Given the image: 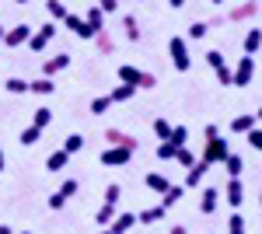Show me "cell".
Masks as SVG:
<instances>
[{
    "mask_svg": "<svg viewBox=\"0 0 262 234\" xmlns=\"http://www.w3.org/2000/svg\"><path fill=\"white\" fill-rule=\"evenodd\" d=\"M227 154H231V151H227V140H224L221 130L210 122V126H206V147H203V157H200V161H206V164H221Z\"/></svg>",
    "mask_w": 262,
    "mask_h": 234,
    "instance_id": "cell-1",
    "label": "cell"
},
{
    "mask_svg": "<svg viewBox=\"0 0 262 234\" xmlns=\"http://www.w3.org/2000/svg\"><path fill=\"white\" fill-rule=\"evenodd\" d=\"M168 53H171V63H175V70H189L192 67V56H189V39L185 35H171L168 39Z\"/></svg>",
    "mask_w": 262,
    "mask_h": 234,
    "instance_id": "cell-2",
    "label": "cell"
},
{
    "mask_svg": "<svg viewBox=\"0 0 262 234\" xmlns=\"http://www.w3.org/2000/svg\"><path fill=\"white\" fill-rule=\"evenodd\" d=\"M56 32H60V21H46L39 32H32V35H28V42H25V46H28L32 53H46V46L56 39Z\"/></svg>",
    "mask_w": 262,
    "mask_h": 234,
    "instance_id": "cell-3",
    "label": "cell"
},
{
    "mask_svg": "<svg viewBox=\"0 0 262 234\" xmlns=\"http://www.w3.org/2000/svg\"><path fill=\"white\" fill-rule=\"evenodd\" d=\"M255 77V56H242L238 67L231 70V88H248Z\"/></svg>",
    "mask_w": 262,
    "mask_h": 234,
    "instance_id": "cell-4",
    "label": "cell"
},
{
    "mask_svg": "<svg viewBox=\"0 0 262 234\" xmlns=\"http://www.w3.org/2000/svg\"><path fill=\"white\" fill-rule=\"evenodd\" d=\"M105 140H108L105 147H126V151H133V154L140 151V140L133 137V133H126V130H116V126L105 130Z\"/></svg>",
    "mask_w": 262,
    "mask_h": 234,
    "instance_id": "cell-5",
    "label": "cell"
},
{
    "mask_svg": "<svg viewBox=\"0 0 262 234\" xmlns=\"http://www.w3.org/2000/svg\"><path fill=\"white\" fill-rule=\"evenodd\" d=\"M77 193H81V182H77V178H67L60 189L49 196V210H63V206H67V199H70V196H77Z\"/></svg>",
    "mask_w": 262,
    "mask_h": 234,
    "instance_id": "cell-6",
    "label": "cell"
},
{
    "mask_svg": "<svg viewBox=\"0 0 262 234\" xmlns=\"http://www.w3.org/2000/svg\"><path fill=\"white\" fill-rule=\"evenodd\" d=\"M133 161V151H126V147H105L101 151V164L105 168H126Z\"/></svg>",
    "mask_w": 262,
    "mask_h": 234,
    "instance_id": "cell-7",
    "label": "cell"
},
{
    "mask_svg": "<svg viewBox=\"0 0 262 234\" xmlns=\"http://www.w3.org/2000/svg\"><path fill=\"white\" fill-rule=\"evenodd\" d=\"M28 35H32V25H14V28H4V42H0V46L18 49V46H25V42H28Z\"/></svg>",
    "mask_w": 262,
    "mask_h": 234,
    "instance_id": "cell-8",
    "label": "cell"
},
{
    "mask_svg": "<svg viewBox=\"0 0 262 234\" xmlns=\"http://www.w3.org/2000/svg\"><path fill=\"white\" fill-rule=\"evenodd\" d=\"M245 196H248V193H245V182H242V178H231V182H227V189H224V199H227L234 210H242Z\"/></svg>",
    "mask_w": 262,
    "mask_h": 234,
    "instance_id": "cell-9",
    "label": "cell"
},
{
    "mask_svg": "<svg viewBox=\"0 0 262 234\" xmlns=\"http://www.w3.org/2000/svg\"><path fill=\"white\" fill-rule=\"evenodd\" d=\"M63 25H67V28H70V32L77 35V39H95V32H91V28L84 25V18H81V14H74V11H67Z\"/></svg>",
    "mask_w": 262,
    "mask_h": 234,
    "instance_id": "cell-10",
    "label": "cell"
},
{
    "mask_svg": "<svg viewBox=\"0 0 262 234\" xmlns=\"http://www.w3.org/2000/svg\"><path fill=\"white\" fill-rule=\"evenodd\" d=\"M70 53H60V56H49L46 59V63H42V77H56V74H60V70H67V67H70Z\"/></svg>",
    "mask_w": 262,
    "mask_h": 234,
    "instance_id": "cell-11",
    "label": "cell"
},
{
    "mask_svg": "<svg viewBox=\"0 0 262 234\" xmlns=\"http://www.w3.org/2000/svg\"><path fill=\"white\" fill-rule=\"evenodd\" d=\"M259 0H245V4H238L234 11H231V21H255L259 18Z\"/></svg>",
    "mask_w": 262,
    "mask_h": 234,
    "instance_id": "cell-12",
    "label": "cell"
},
{
    "mask_svg": "<svg viewBox=\"0 0 262 234\" xmlns=\"http://www.w3.org/2000/svg\"><path fill=\"white\" fill-rule=\"evenodd\" d=\"M210 168H213V164H206V161H192V168H189V175H185V189H196Z\"/></svg>",
    "mask_w": 262,
    "mask_h": 234,
    "instance_id": "cell-13",
    "label": "cell"
},
{
    "mask_svg": "<svg viewBox=\"0 0 262 234\" xmlns=\"http://www.w3.org/2000/svg\"><path fill=\"white\" fill-rule=\"evenodd\" d=\"M259 46H262V32L259 28H248V32H245V42H242L245 56H259Z\"/></svg>",
    "mask_w": 262,
    "mask_h": 234,
    "instance_id": "cell-14",
    "label": "cell"
},
{
    "mask_svg": "<svg viewBox=\"0 0 262 234\" xmlns=\"http://www.w3.org/2000/svg\"><path fill=\"white\" fill-rule=\"evenodd\" d=\"M252 126H259L255 112H242V116H234V119H231V133H248Z\"/></svg>",
    "mask_w": 262,
    "mask_h": 234,
    "instance_id": "cell-15",
    "label": "cell"
},
{
    "mask_svg": "<svg viewBox=\"0 0 262 234\" xmlns=\"http://www.w3.org/2000/svg\"><path fill=\"white\" fill-rule=\"evenodd\" d=\"M133 224H137V214H116V217H112V224H108V231H112V234H126Z\"/></svg>",
    "mask_w": 262,
    "mask_h": 234,
    "instance_id": "cell-16",
    "label": "cell"
},
{
    "mask_svg": "<svg viewBox=\"0 0 262 234\" xmlns=\"http://www.w3.org/2000/svg\"><path fill=\"white\" fill-rule=\"evenodd\" d=\"M217 203H221V189H203V199H200V210L206 217L217 210Z\"/></svg>",
    "mask_w": 262,
    "mask_h": 234,
    "instance_id": "cell-17",
    "label": "cell"
},
{
    "mask_svg": "<svg viewBox=\"0 0 262 234\" xmlns=\"http://www.w3.org/2000/svg\"><path fill=\"white\" fill-rule=\"evenodd\" d=\"M81 18H84V25H88L91 32H101V28H105V14H101L98 7H88Z\"/></svg>",
    "mask_w": 262,
    "mask_h": 234,
    "instance_id": "cell-18",
    "label": "cell"
},
{
    "mask_svg": "<svg viewBox=\"0 0 262 234\" xmlns=\"http://www.w3.org/2000/svg\"><path fill=\"white\" fill-rule=\"evenodd\" d=\"M182 196H185V185H168V189L161 193V206H164V210H171Z\"/></svg>",
    "mask_w": 262,
    "mask_h": 234,
    "instance_id": "cell-19",
    "label": "cell"
},
{
    "mask_svg": "<svg viewBox=\"0 0 262 234\" xmlns=\"http://www.w3.org/2000/svg\"><path fill=\"white\" fill-rule=\"evenodd\" d=\"M164 206H147V210H140V217H137V224H161L164 220Z\"/></svg>",
    "mask_w": 262,
    "mask_h": 234,
    "instance_id": "cell-20",
    "label": "cell"
},
{
    "mask_svg": "<svg viewBox=\"0 0 262 234\" xmlns=\"http://www.w3.org/2000/svg\"><path fill=\"white\" fill-rule=\"evenodd\" d=\"M28 91H32V95H53V91H56V80H53V77L28 80Z\"/></svg>",
    "mask_w": 262,
    "mask_h": 234,
    "instance_id": "cell-21",
    "label": "cell"
},
{
    "mask_svg": "<svg viewBox=\"0 0 262 234\" xmlns=\"http://www.w3.org/2000/svg\"><path fill=\"white\" fill-rule=\"evenodd\" d=\"M67 161H70V154H67V151H53V154L46 157V168H49V172H63V168H67Z\"/></svg>",
    "mask_w": 262,
    "mask_h": 234,
    "instance_id": "cell-22",
    "label": "cell"
},
{
    "mask_svg": "<svg viewBox=\"0 0 262 234\" xmlns=\"http://www.w3.org/2000/svg\"><path fill=\"white\" fill-rule=\"evenodd\" d=\"M221 164L227 168V175H231V178H242V172H245V161H242L238 154H227V157L221 161Z\"/></svg>",
    "mask_w": 262,
    "mask_h": 234,
    "instance_id": "cell-23",
    "label": "cell"
},
{
    "mask_svg": "<svg viewBox=\"0 0 262 234\" xmlns=\"http://www.w3.org/2000/svg\"><path fill=\"white\" fill-rule=\"evenodd\" d=\"M140 74H143V70L129 67V63H122V67H119V80H122V84H133V88H140Z\"/></svg>",
    "mask_w": 262,
    "mask_h": 234,
    "instance_id": "cell-24",
    "label": "cell"
},
{
    "mask_svg": "<svg viewBox=\"0 0 262 234\" xmlns=\"http://www.w3.org/2000/svg\"><path fill=\"white\" fill-rule=\"evenodd\" d=\"M168 185H171V182H168V175H161V172H150V175H147V189H150V193L161 196Z\"/></svg>",
    "mask_w": 262,
    "mask_h": 234,
    "instance_id": "cell-25",
    "label": "cell"
},
{
    "mask_svg": "<svg viewBox=\"0 0 262 234\" xmlns=\"http://www.w3.org/2000/svg\"><path fill=\"white\" fill-rule=\"evenodd\" d=\"M46 14H49V21H63L67 18V4L63 0H46Z\"/></svg>",
    "mask_w": 262,
    "mask_h": 234,
    "instance_id": "cell-26",
    "label": "cell"
},
{
    "mask_svg": "<svg viewBox=\"0 0 262 234\" xmlns=\"http://www.w3.org/2000/svg\"><path fill=\"white\" fill-rule=\"evenodd\" d=\"M112 217H116V203H101V210L95 214V224H98V227H108Z\"/></svg>",
    "mask_w": 262,
    "mask_h": 234,
    "instance_id": "cell-27",
    "label": "cell"
},
{
    "mask_svg": "<svg viewBox=\"0 0 262 234\" xmlns=\"http://www.w3.org/2000/svg\"><path fill=\"white\" fill-rule=\"evenodd\" d=\"M133 95H137V88H133V84H119L116 91H108V98H112V105H116V101H129Z\"/></svg>",
    "mask_w": 262,
    "mask_h": 234,
    "instance_id": "cell-28",
    "label": "cell"
},
{
    "mask_svg": "<svg viewBox=\"0 0 262 234\" xmlns=\"http://www.w3.org/2000/svg\"><path fill=\"white\" fill-rule=\"evenodd\" d=\"M122 28H126V39H129V42H140V25H137L133 14H126V18H122Z\"/></svg>",
    "mask_w": 262,
    "mask_h": 234,
    "instance_id": "cell-29",
    "label": "cell"
},
{
    "mask_svg": "<svg viewBox=\"0 0 262 234\" xmlns=\"http://www.w3.org/2000/svg\"><path fill=\"white\" fill-rule=\"evenodd\" d=\"M95 46H98V49L105 53V56H108V53L116 49V42H112V35H108L105 28H101V32H95Z\"/></svg>",
    "mask_w": 262,
    "mask_h": 234,
    "instance_id": "cell-30",
    "label": "cell"
},
{
    "mask_svg": "<svg viewBox=\"0 0 262 234\" xmlns=\"http://www.w3.org/2000/svg\"><path fill=\"white\" fill-rule=\"evenodd\" d=\"M4 88H7L11 95H28V80H25V77H7V80H4Z\"/></svg>",
    "mask_w": 262,
    "mask_h": 234,
    "instance_id": "cell-31",
    "label": "cell"
},
{
    "mask_svg": "<svg viewBox=\"0 0 262 234\" xmlns=\"http://www.w3.org/2000/svg\"><path fill=\"white\" fill-rule=\"evenodd\" d=\"M168 143H175V147H185V143H189V130H185V126H171V133H168Z\"/></svg>",
    "mask_w": 262,
    "mask_h": 234,
    "instance_id": "cell-32",
    "label": "cell"
},
{
    "mask_svg": "<svg viewBox=\"0 0 262 234\" xmlns=\"http://www.w3.org/2000/svg\"><path fill=\"white\" fill-rule=\"evenodd\" d=\"M63 151H67V154H77V151H84V137H81V133H70V137L63 140Z\"/></svg>",
    "mask_w": 262,
    "mask_h": 234,
    "instance_id": "cell-33",
    "label": "cell"
},
{
    "mask_svg": "<svg viewBox=\"0 0 262 234\" xmlns=\"http://www.w3.org/2000/svg\"><path fill=\"white\" fill-rule=\"evenodd\" d=\"M206 32H210V25H206V21H196V25H189V35H185V39L200 42V39H206Z\"/></svg>",
    "mask_w": 262,
    "mask_h": 234,
    "instance_id": "cell-34",
    "label": "cell"
},
{
    "mask_svg": "<svg viewBox=\"0 0 262 234\" xmlns=\"http://www.w3.org/2000/svg\"><path fill=\"white\" fill-rule=\"evenodd\" d=\"M42 130L39 126H28V130H21V147H32V143H39Z\"/></svg>",
    "mask_w": 262,
    "mask_h": 234,
    "instance_id": "cell-35",
    "label": "cell"
},
{
    "mask_svg": "<svg viewBox=\"0 0 262 234\" xmlns=\"http://www.w3.org/2000/svg\"><path fill=\"white\" fill-rule=\"evenodd\" d=\"M108 105H112V98H108V95H98L95 101H91V116H105V112H108Z\"/></svg>",
    "mask_w": 262,
    "mask_h": 234,
    "instance_id": "cell-36",
    "label": "cell"
},
{
    "mask_svg": "<svg viewBox=\"0 0 262 234\" xmlns=\"http://www.w3.org/2000/svg\"><path fill=\"white\" fill-rule=\"evenodd\" d=\"M175 151H179V147H175V143H168V140H161V143H158V151H154V154L161 157V161H175Z\"/></svg>",
    "mask_w": 262,
    "mask_h": 234,
    "instance_id": "cell-37",
    "label": "cell"
},
{
    "mask_svg": "<svg viewBox=\"0 0 262 234\" xmlns=\"http://www.w3.org/2000/svg\"><path fill=\"white\" fill-rule=\"evenodd\" d=\"M53 122V112L49 109H35V116H32V126H39V130H46Z\"/></svg>",
    "mask_w": 262,
    "mask_h": 234,
    "instance_id": "cell-38",
    "label": "cell"
},
{
    "mask_svg": "<svg viewBox=\"0 0 262 234\" xmlns=\"http://www.w3.org/2000/svg\"><path fill=\"white\" fill-rule=\"evenodd\" d=\"M245 224H248V220H245L242 214H231V220H227V234H245Z\"/></svg>",
    "mask_w": 262,
    "mask_h": 234,
    "instance_id": "cell-39",
    "label": "cell"
},
{
    "mask_svg": "<svg viewBox=\"0 0 262 234\" xmlns=\"http://www.w3.org/2000/svg\"><path fill=\"white\" fill-rule=\"evenodd\" d=\"M175 161H179L182 168H192V161H196V154H192L189 147H179V151H175Z\"/></svg>",
    "mask_w": 262,
    "mask_h": 234,
    "instance_id": "cell-40",
    "label": "cell"
},
{
    "mask_svg": "<svg viewBox=\"0 0 262 234\" xmlns=\"http://www.w3.org/2000/svg\"><path fill=\"white\" fill-rule=\"evenodd\" d=\"M154 133H158V140H168V133H171V122H168V119H154Z\"/></svg>",
    "mask_w": 262,
    "mask_h": 234,
    "instance_id": "cell-41",
    "label": "cell"
},
{
    "mask_svg": "<svg viewBox=\"0 0 262 234\" xmlns=\"http://www.w3.org/2000/svg\"><path fill=\"white\" fill-rule=\"evenodd\" d=\"M206 63H210L213 70H217V67H224V53H221V49H210V53H206Z\"/></svg>",
    "mask_w": 262,
    "mask_h": 234,
    "instance_id": "cell-42",
    "label": "cell"
},
{
    "mask_svg": "<svg viewBox=\"0 0 262 234\" xmlns=\"http://www.w3.org/2000/svg\"><path fill=\"white\" fill-rule=\"evenodd\" d=\"M140 88H143V91H150V88H158V77H154L150 70H143V74H140Z\"/></svg>",
    "mask_w": 262,
    "mask_h": 234,
    "instance_id": "cell-43",
    "label": "cell"
},
{
    "mask_svg": "<svg viewBox=\"0 0 262 234\" xmlns=\"http://www.w3.org/2000/svg\"><path fill=\"white\" fill-rule=\"evenodd\" d=\"M119 196H122V189L116 185V182H112V185L105 189V203H119Z\"/></svg>",
    "mask_w": 262,
    "mask_h": 234,
    "instance_id": "cell-44",
    "label": "cell"
},
{
    "mask_svg": "<svg viewBox=\"0 0 262 234\" xmlns=\"http://www.w3.org/2000/svg\"><path fill=\"white\" fill-rule=\"evenodd\" d=\"M248 143H252V151H259V147H262V133H259V126H252V130H248Z\"/></svg>",
    "mask_w": 262,
    "mask_h": 234,
    "instance_id": "cell-45",
    "label": "cell"
},
{
    "mask_svg": "<svg viewBox=\"0 0 262 234\" xmlns=\"http://www.w3.org/2000/svg\"><path fill=\"white\" fill-rule=\"evenodd\" d=\"M95 7H98L101 14H112V11H116V7H119V0H98V4H95Z\"/></svg>",
    "mask_w": 262,
    "mask_h": 234,
    "instance_id": "cell-46",
    "label": "cell"
},
{
    "mask_svg": "<svg viewBox=\"0 0 262 234\" xmlns=\"http://www.w3.org/2000/svg\"><path fill=\"white\" fill-rule=\"evenodd\" d=\"M217 80L231 88V67H227V63H224V67H217Z\"/></svg>",
    "mask_w": 262,
    "mask_h": 234,
    "instance_id": "cell-47",
    "label": "cell"
},
{
    "mask_svg": "<svg viewBox=\"0 0 262 234\" xmlns=\"http://www.w3.org/2000/svg\"><path fill=\"white\" fill-rule=\"evenodd\" d=\"M168 234H189V231H185L182 224H175V227H171V231H168Z\"/></svg>",
    "mask_w": 262,
    "mask_h": 234,
    "instance_id": "cell-48",
    "label": "cell"
},
{
    "mask_svg": "<svg viewBox=\"0 0 262 234\" xmlns=\"http://www.w3.org/2000/svg\"><path fill=\"white\" fill-rule=\"evenodd\" d=\"M168 4H171L175 11H179V7H185V0H168Z\"/></svg>",
    "mask_w": 262,
    "mask_h": 234,
    "instance_id": "cell-49",
    "label": "cell"
},
{
    "mask_svg": "<svg viewBox=\"0 0 262 234\" xmlns=\"http://www.w3.org/2000/svg\"><path fill=\"white\" fill-rule=\"evenodd\" d=\"M0 234H14V231H11V227H7V224H0Z\"/></svg>",
    "mask_w": 262,
    "mask_h": 234,
    "instance_id": "cell-50",
    "label": "cell"
},
{
    "mask_svg": "<svg viewBox=\"0 0 262 234\" xmlns=\"http://www.w3.org/2000/svg\"><path fill=\"white\" fill-rule=\"evenodd\" d=\"M0 172H4V151H0Z\"/></svg>",
    "mask_w": 262,
    "mask_h": 234,
    "instance_id": "cell-51",
    "label": "cell"
},
{
    "mask_svg": "<svg viewBox=\"0 0 262 234\" xmlns=\"http://www.w3.org/2000/svg\"><path fill=\"white\" fill-rule=\"evenodd\" d=\"M98 234H112V231H108V227H101V231H98Z\"/></svg>",
    "mask_w": 262,
    "mask_h": 234,
    "instance_id": "cell-52",
    "label": "cell"
},
{
    "mask_svg": "<svg viewBox=\"0 0 262 234\" xmlns=\"http://www.w3.org/2000/svg\"><path fill=\"white\" fill-rule=\"evenodd\" d=\"M210 4H217V7H221V4H224V0H210Z\"/></svg>",
    "mask_w": 262,
    "mask_h": 234,
    "instance_id": "cell-53",
    "label": "cell"
},
{
    "mask_svg": "<svg viewBox=\"0 0 262 234\" xmlns=\"http://www.w3.org/2000/svg\"><path fill=\"white\" fill-rule=\"evenodd\" d=\"M14 4H28V0H14Z\"/></svg>",
    "mask_w": 262,
    "mask_h": 234,
    "instance_id": "cell-54",
    "label": "cell"
},
{
    "mask_svg": "<svg viewBox=\"0 0 262 234\" xmlns=\"http://www.w3.org/2000/svg\"><path fill=\"white\" fill-rule=\"evenodd\" d=\"M0 42H4V28H0Z\"/></svg>",
    "mask_w": 262,
    "mask_h": 234,
    "instance_id": "cell-55",
    "label": "cell"
},
{
    "mask_svg": "<svg viewBox=\"0 0 262 234\" xmlns=\"http://www.w3.org/2000/svg\"><path fill=\"white\" fill-rule=\"evenodd\" d=\"M18 234H32V231H18Z\"/></svg>",
    "mask_w": 262,
    "mask_h": 234,
    "instance_id": "cell-56",
    "label": "cell"
}]
</instances>
